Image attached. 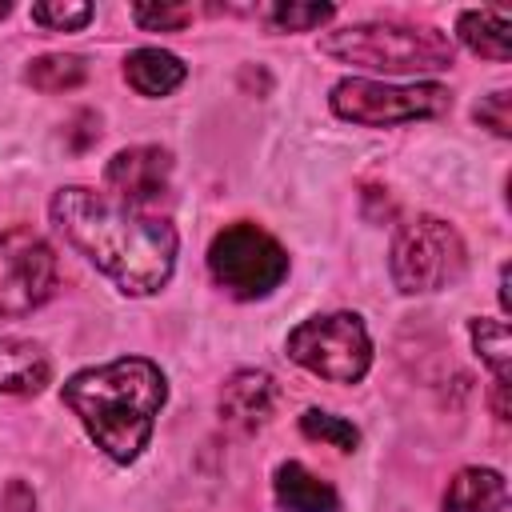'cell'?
Wrapping results in <instances>:
<instances>
[{"mask_svg":"<svg viewBox=\"0 0 512 512\" xmlns=\"http://www.w3.org/2000/svg\"><path fill=\"white\" fill-rule=\"evenodd\" d=\"M260 16H264L272 28H280V32H312V28H320L324 20H332L336 8H332V4H272V8H264Z\"/></svg>","mask_w":512,"mask_h":512,"instance_id":"d6986e66","label":"cell"},{"mask_svg":"<svg viewBox=\"0 0 512 512\" xmlns=\"http://www.w3.org/2000/svg\"><path fill=\"white\" fill-rule=\"evenodd\" d=\"M32 20L40 28H52V32H76L92 20V8L88 4H32Z\"/></svg>","mask_w":512,"mask_h":512,"instance_id":"ffe728a7","label":"cell"},{"mask_svg":"<svg viewBox=\"0 0 512 512\" xmlns=\"http://www.w3.org/2000/svg\"><path fill=\"white\" fill-rule=\"evenodd\" d=\"M52 380V360L36 340L0 336V396H36Z\"/></svg>","mask_w":512,"mask_h":512,"instance_id":"8fae6325","label":"cell"},{"mask_svg":"<svg viewBox=\"0 0 512 512\" xmlns=\"http://www.w3.org/2000/svg\"><path fill=\"white\" fill-rule=\"evenodd\" d=\"M168 184H172V152L156 144L124 148L104 168V192L140 212H156L160 200L168 196Z\"/></svg>","mask_w":512,"mask_h":512,"instance_id":"9c48e42d","label":"cell"},{"mask_svg":"<svg viewBox=\"0 0 512 512\" xmlns=\"http://www.w3.org/2000/svg\"><path fill=\"white\" fill-rule=\"evenodd\" d=\"M132 20L144 32H176V28H184L192 20V8H184V4H136Z\"/></svg>","mask_w":512,"mask_h":512,"instance_id":"44dd1931","label":"cell"},{"mask_svg":"<svg viewBox=\"0 0 512 512\" xmlns=\"http://www.w3.org/2000/svg\"><path fill=\"white\" fill-rule=\"evenodd\" d=\"M60 400L76 412L92 444L112 464H132L152 440L156 416L168 400V380L160 364L144 356H120L72 372L60 388Z\"/></svg>","mask_w":512,"mask_h":512,"instance_id":"7a4b0ae2","label":"cell"},{"mask_svg":"<svg viewBox=\"0 0 512 512\" xmlns=\"http://www.w3.org/2000/svg\"><path fill=\"white\" fill-rule=\"evenodd\" d=\"M320 52L340 64L384 72V76L444 72L452 68V56H456L448 32L432 24H404V20H364V24L324 32Z\"/></svg>","mask_w":512,"mask_h":512,"instance_id":"3957f363","label":"cell"},{"mask_svg":"<svg viewBox=\"0 0 512 512\" xmlns=\"http://www.w3.org/2000/svg\"><path fill=\"white\" fill-rule=\"evenodd\" d=\"M388 272L404 296L440 292L464 272V240L440 216H412L392 236Z\"/></svg>","mask_w":512,"mask_h":512,"instance_id":"5b68a950","label":"cell"},{"mask_svg":"<svg viewBox=\"0 0 512 512\" xmlns=\"http://www.w3.org/2000/svg\"><path fill=\"white\" fill-rule=\"evenodd\" d=\"M272 496L284 512H336L340 496L328 480H320L312 468H304L300 460H284L272 476Z\"/></svg>","mask_w":512,"mask_h":512,"instance_id":"7c38bea8","label":"cell"},{"mask_svg":"<svg viewBox=\"0 0 512 512\" xmlns=\"http://www.w3.org/2000/svg\"><path fill=\"white\" fill-rule=\"evenodd\" d=\"M188 68L176 52H164V48H136L124 56V80L140 92V96H168L184 84Z\"/></svg>","mask_w":512,"mask_h":512,"instance_id":"5bb4252c","label":"cell"},{"mask_svg":"<svg viewBox=\"0 0 512 512\" xmlns=\"http://www.w3.org/2000/svg\"><path fill=\"white\" fill-rule=\"evenodd\" d=\"M508 16L504 12H492V8H468L460 12L456 20V36L464 48H472L476 56H488V60H508Z\"/></svg>","mask_w":512,"mask_h":512,"instance_id":"9a60e30c","label":"cell"},{"mask_svg":"<svg viewBox=\"0 0 512 512\" xmlns=\"http://www.w3.org/2000/svg\"><path fill=\"white\" fill-rule=\"evenodd\" d=\"M468 336H472V348H476L480 364L492 372V380L508 384V368H512L508 324H504V320H488V316H476V320L468 324Z\"/></svg>","mask_w":512,"mask_h":512,"instance_id":"2e32d148","label":"cell"},{"mask_svg":"<svg viewBox=\"0 0 512 512\" xmlns=\"http://www.w3.org/2000/svg\"><path fill=\"white\" fill-rule=\"evenodd\" d=\"M48 216L56 232L124 296H152L172 280L180 240L168 216L128 208L84 184L60 188Z\"/></svg>","mask_w":512,"mask_h":512,"instance_id":"6da1fadb","label":"cell"},{"mask_svg":"<svg viewBox=\"0 0 512 512\" xmlns=\"http://www.w3.org/2000/svg\"><path fill=\"white\" fill-rule=\"evenodd\" d=\"M88 68L80 56H68V52H48V56H36L28 64V84L40 88V92H68L76 84H84Z\"/></svg>","mask_w":512,"mask_h":512,"instance_id":"e0dca14e","label":"cell"},{"mask_svg":"<svg viewBox=\"0 0 512 512\" xmlns=\"http://www.w3.org/2000/svg\"><path fill=\"white\" fill-rule=\"evenodd\" d=\"M284 352L292 364L332 384H356L372 368V336L356 312H324L300 320L288 332Z\"/></svg>","mask_w":512,"mask_h":512,"instance_id":"277c9868","label":"cell"},{"mask_svg":"<svg viewBox=\"0 0 512 512\" xmlns=\"http://www.w3.org/2000/svg\"><path fill=\"white\" fill-rule=\"evenodd\" d=\"M208 272L212 280L236 300H260L276 292L288 276V252L272 232L252 220H236L220 228L208 244Z\"/></svg>","mask_w":512,"mask_h":512,"instance_id":"8992f818","label":"cell"},{"mask_svg":"<svg viewBox=\"0 0 512 512\" xmlns=\"http://www.w3.org/2000/svg\"><path fill=\"white\" fill-rule=\"evenodd\" d=\"M60 284V264L52 244L24 228H0V320L36 312Z\"/></svg>","mask_w":512,"mask_h":512,"instance_id":"ba28073f","label":"cell"},{"mask_svg":"<svg viewBox=\"0 0 512 512\" xmlns=\"http://www.w3.org/2000/svg\"><path fill=\"white\" fill-rule=\"evenodd\" d=\"M8 12H12V4H8V0H0V20H4Z\"/></svg>","mask_w":512,"mask_h":512,"instance_id":"603a6c76","label":"cell"},{"mask_svg":"<svg viewBox=\"0 0 512 512\" xmlns=\"http://www.w3.org/2000/svg\"><path fill=\"white\" fill-rule=\"evenodd\" d=\"M276 400H280V388H276V380L268 372L240 368L220 388V420L240 428V432H256V428H264L272 420Z\"/></svg>","mask_w":512,"mask_h":512,"instance_id":"30bf717a","label":"cell"},{"mask_svg":"<svg viewBox=\"0 0 512 512\" xmlns=\"http://www.w3.org/2000/svg\"><path fill=\"white\" fill-rule=\"evenodd\" d=\"M508 484L496 468H460L448 480L444 512H504Z\"/></svg>","mask_w":512,"mask_h":512,"instance_id":"4fadbf2b","label":"cell"},{"mask_svg":"<svg viewBox=\"0 0 512 512\" xmlns=\"http://www.w3.org/2000/svg\"><path fill=\"white\" fill-rule=\"evenodd\" d=\"M328 104L348 124L392 128V124H408V120L444 116L452 108V92L444 84H384V80L348 76V80L332 84Z\"/></svg>","mask_w":512,"mask_h":512,"instance_id":"52a82bcc","label":"cell"},{"mask_svg":"<svg viewBox=\"0 0 512 512\" xmlns=\"http://www.w3.org/2000/svg\"><path fill=\"white\" fill-rule=\"evenodd\" d=\"M300 432H304L308 440H320V444L340 448V452H352V448L360 444V428H356L352 420L336 416V412H324V408H308V412L300 416Z\"/></svg>","mask_w":512,"mask_h":512,"instance_id":"ac0fdd59","label":"cell"},{"mask_svg":"<svg viewBox=\"0 0 512 512\" xmlns=\"http://www.w3.org/2000/svg\"><path fill=\"white\" fill-rule=\"evenodd\" d=\"M476 120H480L484 128H492L496 136H512V116H508V92L500 88V92L484 96V100L476 104Z\"/></svg>","mask_w":512,"mask_h":512,"instance_id":"7402d4cb","label":"cell"}]
</instances>
